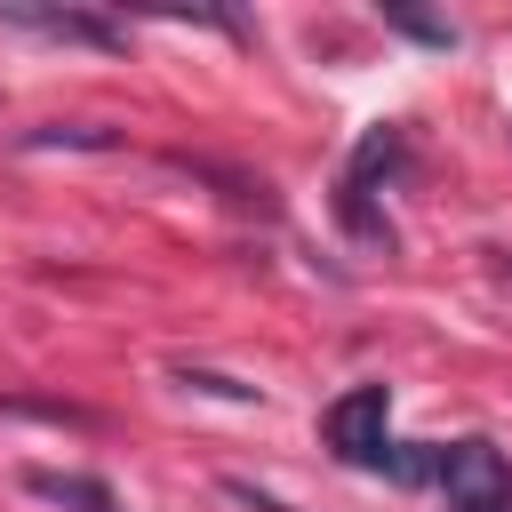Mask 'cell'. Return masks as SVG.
Instances as JSON below:
<instances>
[{
    "instance_id": "obj_9",
    "label": "cell",
    "mask_w": 512,
    "mask_h": 512,
    "mask_svg": "<svg viewBox=\"0 0 512 512\" xmlns=\"http://www.w3.org/2000/svg\"><path fill=\"white\" fill-rule=\"evenodd\" d=\"M176 384H184V392H216V400H256V384L216 376V368H176Z\"/></svg>"
},
{
    "instance_id": "obj_7",
    "label": "cell",
    "mask_w": 512,
    "mask_h": 512,
    "mask_svg": "<svg viewBox=\"0 0 512 512\" xmlns=\"http://www.w3.org/2000/svg\"><path fill=\"white\" fill-rule=\"evenodd\" d=\"M432 464H440V448H432V440H384V456H376V472H384V480H400V488H424V480H432Z\"/></svg>"
},
{
    "instance_id": "obj_5",
    "label": "cell",
    "mask_w": 512,
    "mask_h": 512,
    "mask_svg": "<svg viewBox=\"0 0 512 512\" xmlns=\"http://www.w3.org/2000/svg\"><path fill=\"white\" fill-rule=\"evenodd\" d=\"M16 144L24 152H120L128 136L120 128H96V120H56V128H24Z\"/></svg>"
},
{
    "instance_id": "obj_10",
    "label": "cell",
    "mask_w": 512,
    "mask_h": 512,
    "mask_svg": "<svg viewBox=\"0 0 512 512\" xmlns=\"http://www.w3.org/2000/svg\"><path fill=\"white\" fill-rule=\"evenodd\" d=\"M224 496H240V504H248V512H288V504H280V496H264V488H248V480H224Z\"/></svg>"
},
{
    "instance_id": "obj_1",
    "label": "cell",
    "mask_w": 512,
    "mask_h": 512,
    "mask_svg": "<svg viewBox=\"0 0 512 512\" xmlns=\"http://www.w3.org/2000/svg\"><path fill=\"white\" fill-rule=\"evenodd\" d=\"M432 488L448 496V512H512V464L496 440H448L432 464Z\"/></svg>"
},
{
    "instance_id": "obj_8",
    "label": "cell",
    "mask_w": 512,
    "mask_h": 512,
    "mask_svg": "<svg viewBox=\"0 0 512 512\" xmlns=\"http://www.w3.org/2000/svg\"><path fill=\"white\" fill-rule=\"evenodd\" d=\"M384 24H392V32H408V40H424V48H456V24H440V16H416V8H384Z\"/></svg>"
},
{
    "instance_id": "obj_4",
    "label": "cell",
    "mask_w": 512,
    "mask_h": 512,
    "mask_svg": "<svg viewBox=\"0 0 512 512\" xmlns=\"http://www.w3.org/2000/svg\"><path fill=\"white\" fill-rule=\"evenodd\" d=\"M408 168V128H368L360 144H352V168H344V192H360V200H376V184H392Z\"/></svg>"
},
{
    "instance_id": "obj_3",
    "label": "cell",
    "mask_w": 512,
    "mask_h": 512,
    "mask_svg": "<svg viewBox=\"0 0 512 512\" xmlns=\"http://www.w3.org/2000/svg\"><path fill=\"white\" fill-rule=\"evenodd\" d=\"M0 32H40V40H64V48H104V56H120V48H128V24H120V16H104V8L0 0Z\"/></svg>"
},
{
    "instance_id": "obj_2",
    "label": "cell",
    "mask_w": 512,
    "mask_h": 512,
    "mask_svg": "<svg viewBox=\"0 0 512 512\" xmlns=\"http://www.w3.org/2000/svg\"><path fill=\"white\" fill-rule=\"evenodd\" d=\"M384 416H392V384H352V392H336V400L320 408V440H328L344 464H368V472H376V456H384Z\"/></svg>"
},
{
    "instance_id": "obj_6",
    "label": "cell",
    "mask_w": 512,
    "mask_h": 512,
    "mask_svg": "<svg viewBox=\"0 0 512 512\" xmlns=\"http://www.w3.org/2000/svg\"><path fill=\"white\" fill-rule=\"evenodd\" d=\"M32 496H48V504H80V512H120L112 488H104V480H80V472H32Z\"/></svg>"
}]
</instances>
